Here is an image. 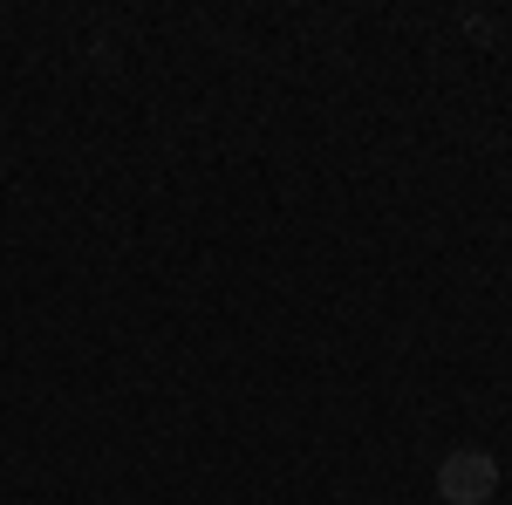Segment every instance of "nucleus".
Masks as SVG:
<instances>
[{
    "label": "nucleus",
    "instance_id": "1",
    "mask_svg": "<svg viewBox=\"0 0 512 505\" xmlns=\"http://www.w3.org/2000/svg\"><path fill=\"white\" fill-rule=\"evenodd\" d=\"M492 492H499V458L492 451H478V444L444 451V465H437V505H485Z\"/></svg>",
    "mask_w": 512,
    "mask_h": 505
}]
</instances>
